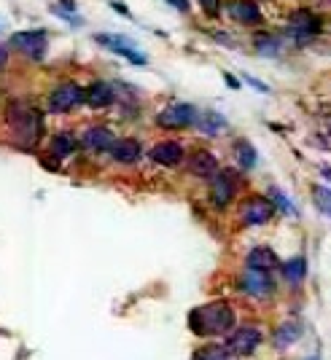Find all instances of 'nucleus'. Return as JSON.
Returning <instances> with one entry per match:
<instances>
[{
  "label": "nucleus",
  "instance_id": "423d86ee",
  "mask_svg": "<svg viewBox=\"0 0 331 360\" xmlns=\"http://www.w3.org/2000/svg\"><path fill=\"white\" fill-rule=\"evenodd\" d=\"M261 330L256 326H240L232 328L224 339V352L229 358H251L256 352V347L261 345Z\"/></svg>",
  "mask_w": 331,
  "mask_h": 360
},
{
  "label": "nucleus",
  "instance_id": "39448f33",
  "mask_svg": "<svg viewBox=\"0 0 331 360\" xmlns=\"http://www.w3.org/2000/svg\"><path fill=\"white\" fill-rule=\"evenodd\" d=\"M94 44H100L103 49L108 51H113V54H119L121 60H127L130 65H135V68H146L149 65V57L137 49V44L132 38H127V35H119V32H97L94 35Z\"/></svg>",
  "mask_w": 331,
  "mask_h": 360
},
{
  "label": "nucleus",
  "instance_id": "7c9ffc66",
  "mask_svg": "<svg viewBox=\"0 0 331 360\" xmlns=\"http://www.w3.org/2000/svg\"><path fill=\"white\" fill-rule=\"evenodd\" d=\"M224 81H226V86H229V89H240V86H242L240 78H235L232 73H224Z\"/></svg>",
  "mask_w": 331,
  "mask_h": 360
},
{
  "label": "nucleus",
  "instance_id": "dca6fc26",
  "mask_svg": "<svg viewBox=\"0 0 331 360\" xmlns=\"http://www.w3.org/2000/svg\"><path fill=\"white\" fill-rule=\"evenodd\" d=\"M218 169H221V167H218V159H216V153H213V150L196 148L194 153L189 156V172H192L194 178L211 180Z\"/></svg>",
  "mask_w": 331,
  "mask_h": 360
},
{
  "label": "nucleus",
  "instance_id": "6ab92c4d",
  "mask_svg": "<svg viewBox=\"0 0 331 360\" xmlns=\"http://www.w3.org/2000/svg\"><path fill=\"white\" fill-rule=\"evenodd\" d=\"M75 150H78V140L73 132H57V135L49 140V156L54 162H65L70 159Z\"/></svg>",
  "mask_w": 331,
  "mask_h": 360
},
{
  "label": "nucleus",
  "instance_id": "ddd939ff",
  "mask_svg": "<svg viewBox=\"0 0 331 360\" xmlns=\"http://www.w3.org/2000/svg\"><path fill=\"white\" fill-rule=\"evenodd\" d=\"M149 159L159 167H178L186 159V150L178 140H162L149 150Z\"/></svg>",
  "mask_w": 331,
  "mask_h": 360
},
{
  "label": "nucleus",
  "instance_id": "6e6552de",
  "mask_svg": "<svg viewBox=\"0 0 331 360\" xmlns=\"http://www.w3.org/2000/svg\"><path fill=\"white\" fill-rule=\"evenodd\" d=\"M237 290L251 296V299H270L275 293V280H272L270 271H258L245 266L237 277Z\"/></svg>",
  "mask_w": 331,
  "mask_h": 360
},
{
  "label": "nucleus",
  "instance_id": "473e14b6",
  "mask_svg": "<svg viewBox=\"0 0 331 360\" xmlns=\"http://www.w3.org/2000/svg\"><path fill=\"white\" fill-rule=\"evenodd\" d=\"M111 6H113V8H116V11H119V14L130 16V8H127V6H121V3H111Z\"/></svg>",
  "mask_w": 331,
  "mask_h": 360
},
{
  "label": "nucleus",
  "instance_id": "4be33fe9",
  "mask_svg": "<svg viewBox=\"0 0 331 360\" xmlns=\"http://www.w3.org/2000/svg\"><path fill=\"white\" fill-rule=\"evenodd\" d=\"M235 156H237V165L242 167V169H254V167L258 165V150L251 146V140H245V137H240L237 143H235Z\"/></svg>",
  "mask_w": 331,
  "mask_h": 360
},
{
  "label": "nucleus",
  "instance_id": "aec40b11",
  "mask_svg": "<svg viewBox=\"0 0 331 360\" xmlns=\"http://www.w3.org/2000/svg\"><path fill=\"white\" fill-rule=\"evenodd\" d=\"M194 127L199 129V132H202V135L218 137L226 129V127H229V121H226L224 116L218 113V110H199V113H196Z\"/></svg>",
  "mask_w": 331,
  "mask_h": 360
},
{
  "label": "nucleus",
  "instance_id": "9d476101",
  "mask_svg": "<svg viewBox=\"0 0 331 360\" xmlns=\"http://www.w3.org/2000/svg\"><path fill=\"white\" fill-rule=\"evenodd\" d=\"M275 207L267 196H248L240 207V221L242 226H264L272 221Z\"/></svg>",
  "mask_w": 331,
  "mask_h": 360
},
{
  "label": "nucleus",
  "instance_id": "20e7f679",
  "mask_svg": "<svg viewBox=\"0 0 331 360\" xmlns=\"http://www.w3.org/2000/svg\"><path fill=\"white\" fill-rule=\"evenodd\" d=\"M8 46L19 51L22 57H27L32 62H41L49 51V32L41 27H32V30H16L8 38Z\"/></svg>",
  "mask_w": 331,
  "mask_h": 360
},
{
  "label": "nucleus",
  "instance_id": "b1692460",
  "mask_svg": "<svg viewBox=\"0 0 331 360\" xmlns=\"http://www.w3.org/2000/svg\"><path fill=\"white\" fill-rule=\"evenodd\" d=\"M310 194H313V202H316L318 212H323L326 218H331V188L329 186H310Z\"/></svg>",
  "mask_w": 331,
  "mask_h": 360
},
{
  "label": "nucleus",
  "instance_id": "f03ea898",
  "mask_svg": "<svg viewBox=\"0 0 331 360\" xmlns=\"http://www.w3.org/2000/svg\"><path fill=\"white\" fill-rule=\"evenodd\" d=\"M186 323H189V330L194 336L216 339V336H226L229 330L235 328L237 317H235V309H232L229 301L218 299V301H208L202 307H194L189 312V317H186Z\"/></svg>",
  "mask_w": 331,
  "mask_h": 360
},
{
  "label": "nucleus",
  "instance_id": "f8f14e48",
  "mask_svg": "<svg viewBox=\"0 0 331 360\" xmlns=\"http://www.w3.org/2000/svg\"><path fill=\"white\" fill-rule=\"evenodd\" d=\"M84 103L92 110H106L116 103V84L111 81H92L89 86L84 89Z\"/></svg>",
  "mask_w": 331,
  "mask_h": 360
},
{
  "label": "nucleus",
  "instance_id": "2eb2a0df",
  "mask_svg": "<svg viewBox=\"0 0 331 360\" xmlns=\"http://www.w3.org/2000/svg\"><path fill=\"white\" fill-rule=\"evenodd\" d=\"M280 255L275 253L272 248L267 245H256V248H251L248 255H245V266H251V269H258V271H277L280 269Z\"/></svg>",
  "mask_w": 331,
  "mask_h": 360
},
{
  "label": "nucleus",
  "instance_id": "f257e3e1",
  "mask_svg": "<svg viewBox=\"0 0 331 360\" xmlns=\"http://www.w3.org/2000/svg\"><path fill=\"white\" fill-rule=\"evenodd\" d=\"M3 121H6L8 132L14 137V143L22 148H35L46 132L44 110L30 100H25V97H11L6 103Z\"/></svg>",
  "mask_w": 331,
  "mask_h": 360
},
{
  "label": "nucleus",
  "instance_id": "72a5a7b5",
  "mask_svg": "<svg viewBox=\"0 0 331 360\" xmlns=\"http://www.w3.org/2000/svg\"><path fill=\"white\" fill-rule=\"evenodd\" d=\"M320 175L326 180H331V165H320Z\"/></svg>",
  "mask_w": 331,
  "mask_h": 360
},
{
  "label": "nucleus",
  "instance_id": "f704fd0d",
  "mask_svg": "<svg viewBox=\"0 0 331 360\" xmlns=\"http://www.w3.org/2000/svg\"><path fill=\"white\" fill-rule=\"evenodd\" d=\"M6 30V22H3V16H0V32Z\"/></svg>",
  "mask_w": 331,
  "mask_h": 360
},
{
  "label": "nucleus",
  "instance_id": "0eeeda50",
  "mask_svg": "<svg viewBox=\"0 0 331 360\" xmlns=\"http://www.w3.org/2000/svg\"><path fill=\"white\" fill-rule=\"evenodd\" d=\"M196 110L192 103H170L167 108H162L156 113V127H162L167 132H178V129H189L194 127L196 121Z\"/></svg>",
  "mask_w": 331,
  "mask_h": 360
},
{
  "label": "nucleus",
  "instance_id": "bb28decb",
  "mask_svg": "<svg viewBox=\"0 0 331 360\" xmlns=\"http://www.w3.org/2000/svg\"><path fill=\"white\" fill-rule=\"evenodd\" d=\"M51 14L62 16L68 25H73V27H81L84 22H81V16L75 14V8H65V6H51Z\"/></svg>",
  "mask_w": 331,
  "mask_h": 360
},
{
  "label": "nucleus",
  "instance_id": "c756f323",
  "mask_svg": "<svg viewBox=\"0 0 331 360\" xmlns=\"http://www.w3.org/2000/svg\"><path fill=\"white\" fill-rule=\"evenodd\" d=\"M245 81H248L256 91H261V94H270V86H267L264 81H258V78H254V75H245Z\"/></svg>",
  "mask_w": 331,
  "mask_h": 360
},
{
  "label": "nucleus",
  "instance_id": "1a4fd4ad",
  "mask_svg": "<svg viewBox=\"0 0 331 360\" xmlns=\"http://www.w3.org/2000/svg\"><path fill=\"white\" fill-rule=\"evenodd\" d=\"M237 194V180H235V169H218L211 178V205L216 210L229 207V202Z\"/></svg>",
  "mask_w": 331,
  "mask_h": 360
},
{
  "label": "nucleus",
  "instance_id": "f3484780",
  "mask_svg": "<svg viewBox=\"0 0 331 360\" xmlns=\"http://www.w3.org/2000/svg\"><path fill=\"white\" fill-rule=\"evenodd\" d=\"M226 11H229V16H232L235 22H240L245 27L261 25V11H258V6L254 0H232V3L226 6Z\"/></svg>",
  "mask_w": 331,
  "mask_h": 360
},
{
  "label": "nucleus",
  "instance_id": "412c9836",
  "mask_svg": "<svg viewBox=\"0 0 331 360\" xmlns=\"http://www.w3.org/2000/svg\"><path fill=\"white\" fill-rule=\"evenodd\" d=\"M280 274L286 277L288 283H301L304 277H307V258L304 255H294V258H288L280 264Z\"/></svg>",
  "mask_w": 331,
  "mask_h": 360
},
{
  "label": "nucleus",
  "instance_id": "5701e85b",
  "mask_svg": "<svg viewBox=\"0 0 331 360\" xmlns=\"http://www.w3.org/2000/svg\"><path fill=\"white\" fill-rule=\"evenodd\" d=\"M267 194H270L272 207H275V210H280V215H291V218H296V215H299V210L294 207V202L286 196V191H280L277 186H272Z\"/></svg>",
  "mask_w": 331,
  "mask_h": 360
},
{
  "label": "nucleus",
  "instance_id": "c9c22d12",
  "mask_svg": "<svg viewBox=\"0 0 331 360\" xmlns=\"http://www.w3.org/2000/svg\"><path fill=\"white\" fill-rule=\"evenodd\" d=\"M307 360H318V358H307Z\"/></svg>",
  "mask_w": 331,
  "mask_h": 360
},
{
  "label": "nucleus",
  "instance_id": "9b49d317",
  "mask_svg": "<svg viewBox=\"0 0 331 360\" xmlns=\"http://www.w3.org/2000/svg\"><path fill=\"white\" fill-rule=\"evenodd\" d=\"M113 140H116V135L111 132V127H106V124H92V127H87L81 132L78 146L84 150H89V153H108Z\"/></svg>",
  "mask_w": 331,
  "mask_h": 360
},
{
  "label": "nucleus",
  "instance_id": "cd10ccee",
  "mask_svg": "<svg viewBox=\"0 0 331 360\" xmlns=\"http://www.w3.org/2000/svg\"><path fill=\"white\" fill-rule=\"evenodd\" d=\"M199 6H202V11L216 19V16L221 14V0H199Z\"/></svg>",
  "mask_w": 331,
  "mask_h": 360
},
{
  "label": "nucleus",
  "instance_id": "393cba45",
  "mask_svg": "<svg viewBox=\"0 0 331 360\" xmlns=\"http://www.w3.org/2000/svg\"><path fill=\"white\" fill-rule=\"evenodd\" d=\"M256 51L258 54H277L280 51V41L272 38V35H256Z\"/></svg>",
  "mask_w": 331,
  "mask_h": 360
},
{
  "label": "nucleus",
  "instance_id": "2f4dec72",
  "mask_svg": "<svg viewBox=\"0 0 331 360\" xmlns=\"http://www.w3.org/2000/svg\"><path fill=\"white\" fill-rule=\"evenodd\" d=\"M165 3H170L173 8H178V11H183V14L189 11V0H165Z\"/></svg>",
  "mask_w": 331,
  "mask_h": 360
},
{
  "label": "nucleus",
  "instance_id": "a878e982",
  "mask_svg": "<svg viewBox=\"0 0 331 360\" xmlns=\"http://www.w3.org/2000/svg\"><path fill=\"white\" fill-rule=\"evenodd\" d=\"M194 360H232L224 352V347H205V349H196Z\"/></svg>",
  "mask_w": 331,
  "mask_h": 360
},
{
  "label": "nucleus",
  "instance_id": "4468645a",
  "mask_svg": "<svg viewBox=\"0 0 331 360\" xmlns=\"http://www.w3.org/2000/svg\"><path fill=\"white\" fill-rule=\"evenodd\" d=\"M111 159L116 162V165H137L140 162V156H143V146L137 143L135 137H116L113 143H111Z\"/></svg>",
  "mask_w": 331,
  "mask_h": 360
},
{
  "label": "nucleus",
  "instance_id": "a211bd4d",
  "mask_svg": "<svg viewBox=\"0 0 331 360\" xmlns=\"http://www.w3.org/2000/svg\"><path fill=\"white\" fill-rule=\"evenodd\" d=\"M301 336H304V323L299 317H291V320H283L277 330H275V347L277 349H288L291 345H296Z\"/></svg>",
  "mask_w": 331,
  "mask_h": 360
},
{
  "label": "nucleus",
  "instance_id": "7ed1b4c3",
  "mask_svg": "<svg viewBox=\"0 0 331 360\" xmlns=\"http://www.w3.org/2000/svg\"><path fill=\"white\" fill-rule=\"evenodd\" d=\"M78 105H84V86L78 81H60L57 86H51L46 97V110L54 116L70 113Z\"/></svg>",
  "mask_w": 331,
  "mask_h": 360
},
{
  "label": "nucleus",
  "instance_id": "c85d7f7f",
  "mask_svg": "<svg viewBox=\"0 0 331 360\" xmlns=\"http://www.w3.org/2000/svg\"><path fill=\"white\" fill-rule=\"evenodd\" d=\"M8 60H11V46L0 44V73L8 68Z\"/></svg>",
  "mask_w": 331,
  "mask_h": 360
}]
</instances>
